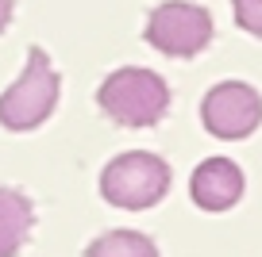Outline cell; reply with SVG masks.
Instances as JSON below:
<instances>
[{"label":"cell","instance_id":"1","mask_svg":"<svg viewBox=\"0 0 262 257\" xmlns=\"http://www.w3.org/2000/svg\"><path fill=\"white\" fill-rule=\"evenodd\" d=\"M97 104L120 127H155L170 112V85L155 69L123 65L104 77V85L97 89Z\"/></svg>","mask_w":262,"mask_h":257},{"label":"cell","instance_id":"2","mask_svg":"<svg viewBox=\"0 0 262 257\" xmlns=\"http://www.w3.org/2000/svg\"><path fill=\"white\" fill-rule=\"evenodd\" d=\"M166 192H170V165L158 153H147V150L120 153L100 173V196L112 208H123V211L155 208Z\"/></svg>","mask_w":262,"mask_h":257},{"label":"cell","instance_id":"3","mask_svg":"<svg viewBox=\"0 0 262 257\" xmlns=\"http://www.w3.org/2000/svg\"><path fill=\"white\" fill-rule=\"evenodd\" d=\"M58 104V73L50 65L47 50L31 46L27 50V65L16 77V85L4 89L0 96V127L8 131H35L39 123L50 119Z\"/></svg>","mask_w":262,"mask_h":257},{"label":"cell","instance_id":"4","mask_svg":"<svg viewBox=\"0 0 262 257\" xmlns=\"http://www.w3.org/2000/svg\"><path fill=\"white\" fill-rule=\"evenodd\" d=\"M212 16L189 0H166L147 19V42L170 58H193L212 42Z\"/></svg>","mask_w":262,"mask_h":257},{"label":"cell","instance_id":"5","mask_svg":"<svg viewBox=\"0 0 262 257\" xmlns=\"http://www.w3.org/2000/svg\"><path fill=\"white\" fill-rule=\"evenodd\" d=\"M201 119L212 138H228V142L247 138L262 123V96L243 81H220L208 89L205 104H201Z\"/></svg>","mask_w":262,"mask_h":257},{"label":"cell","instance_id":"6","mask_svg":"<svg viewBox=\"0 0 262 257\" xmlns=\"http://www.w3.org/2000/svg\"><path fill=\"white\" fill-rule=\"evenodd\" d=\"M189 192L193 203L205 211H228L239 203L243 196V169L231 158H208L193 169V181H189Z\"/></svg>","mask_w":262,"mask_h":257},{"label":"cell","instance_id":"7","mask_svg":"<svg viewBox=\"0 0 262 257\" xmlns=\"http://www.w3.org/2000/svg\"><path fill=\"white\" fill-rule=\"evenodd\" d=\"M35 226V208L24 192L0 188V257H16Z\"/></svg>","mask_w":262,"mask_h":257},{"label":"cell","instance_id":"8","mask_svg":"<svg viewBox=\"0 0 262 257\" xmlns=\"http://www.w3.org/2000/svg\"><path fill=\"white\" fill-rule=\"evenodd\" d=\"M85 257H158V246L139 230H108L85 249Z\"/></svg>","mask_w":262,"mask_h":257},{"label":"cell","instance_id":"9","mask_svg":"<svg viewBox=\"0 0 262 257\" xmlns=\"http://www.w3.org/2000/svg\"><path fill=\"white\" fill-rule=\"evenodd\" d=\"M231 8H235V23L247 35L262 39V0H231Z\"/></svg>","mask_w":262,"mask_h":257},{"label":"cell","instance_id":"10","mask_svg":"<svg viewBox=\"0 0 262 257\" xmlns=\"http://www.w3.org/2000/svg\"><path fill=\"white\" fill-rule=\"evenodd\" d=\"M8 19H12V0H0V31L8 27Z\"/></svg>","mask_w":262,"mask_h":257}]
</instances>
